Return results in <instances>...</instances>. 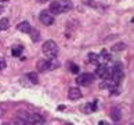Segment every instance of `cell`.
<instances>
[{
    "instance_id": "1",
    "label": "cell",
    "mask_w": 134,
    "mask_h": 125,
    "mask_svg": "<svg viewBox=\"0 0 134 125\" xmlns=\"http://www.w3.org/2000/svg\"><path fill=\"white\" fill-rule=\"evenodd\" d=\"M73 4L71 0H55L50 4V12L53 14H61V12H65L72 10Z\"/></svg>"
},
{
    "instance_id": "2",
    "label": "cell",
    "mask_w": 134,
    "mask_h": 125,
    "mask_svg": "<svg viewBox=\"0 0 134 125\" xmlns=\"http://www.w3.org/2000/svg\"><path fill=\"white\" fill-rule=\"evenodd\" d=\"M43 54L48 58H55L57 54H58L57 43L53 41V40H47V41L43 44Z\"/></svg>"
},
{
    "instance_id": "3",
    "label": "cell",
    "mask_w": 134,
    "mask_h": 125,
    "mask_svg": "<svg viewBox=\"0 0 134 125\" xmlns=\"http://www.w3.org/2000/svg\"><path fill=\"white\" fill-rule=\"evenodd\" d=\"M94 81V76L91 73H82L79 77H76V83L79 85H90V84Z\"/></svg>"
},
{
    "instance_id": "4",
    "label": "cell",
    "mask_w": 134,
    "mask_h": 125,
    "mask_svg": "<svg viewBox=\"0 0 134 125\" xmlns=\"http://www.w3.org/2000/svg\"><path fill=\"white\" fill-rule=\"evenodd\" d=\"M39 19H40V22L43 25H46V26H51L54 23V17L51 15L50 11H42L40 15H39Z\"/></svg>"
},
{
    "instance_id": "5",
    "label": "cell",
    "mask_w": 134,
    "mask_h": 125,
    "mask_svg": "<svg viewBox=\"0 0 134 125\" xmlns=\"http://www.w3.org/2000/svg\"><path fill=\"white\" fill-rule=\"evenodd\" d=\"M96 74L98 77H101L104 80H108L109 76H111V73H109V69L105 66V65H100V66L97 67V70H96Z\"/></svg>"
},
{
    "instance_id": "6",
    "label": "cell",
    "mask_w": 134,
    "mask_h": 125,
    "mask_svg": "<svg viewBox=\"0 0 134 125\" xmlns=\"http://www.w3.org/2000/svg\"><path fill=\"white\" fill-rule=\"evenodd\" d=\"M68 98L71 99V101H77V99L82 98V91L76 87L73 88H69V92H68Z\"/></svg>"
},
{
    "instance_id": "7",
    "label": "cell",
    "mask_w": 134,
    "mask_h": 125,
    "mask_svg": "<svg viewBox=\"0 0 134 125\" xmlns=\"http://www.w3.org/2000/svg\"><path fill=\"white\" fill-rule=\"evenodd\" d=\"M109 116H111L112 121L119 122V121H120V118H122V113H120V110H119L118 107H113L111 110V113H109Z\"/></svg>"
},
{
    "instance_id": "8",
    "label": "cell",
    "mask_w": 134,
    "mask_h": 125,
    "mask_svg": "<svg viewBox=\"0 0 134 125\" xmlns=\"http://www.w3.org/2000/svg\"><path fill=\"white\" fill-rule=\"evenodd\" d=\"M17 29H18L21 33H29L32 28H31V25H29L28 21H24V22H21V23L17 25Z\"/></svg>"
},
{
    "instance_id": "9",
    "label": "cell",
    "mask_w": 134,
    "mask_h": 125,
    "mask_svg": "<svg viewBox=\"0 0 134 125\" xmlns=\"http://www.w3.org/2000/svg\"><path fill=\"white\" fill-rule=\"evenodd\" d=\"M26 121H28L29 124H33V122H43L44 120H43L42 116H39V114H32V116L28 117Z\"/></svg>"
},
{
    "instance_id": "10",
    "label": "cell",
    "mask_w": 134,
    "mask_h": 125,
    "mask_svg": "<svg viewBox=\"0 0 134 125\" xmlns=\"http://www.w3.org/2000/svg\"><path fill=\"white\" fill-rule=\"evenodd\" d=\"M59 66V62L57 61L55 58H51L50 61H47V70H54Z\"/></svg>"
},
{
    "instance_id": "11",
    "label": "cell",
    "mask_w": 134,
    "mask_h": 125,
    "mask_svg": "<svg viewBox=\"0 0 134 125\" xmlns=\"http://www.w3.org/2000/svg\"><path fill=\"white\" fill-rule=\"evenodd\" d=\"M97 109V102H94L93 104H84V106H82V110H83V113H93L94 110Z\"/></svg>"
},
{
    "instance_id": "12",
    "label": "cell",
    "mask_w": 134,
    "mask_h": 125,
    "mask_svg": "<svg viewBox=\"0 0 134 125\" xmlns=\"http://www.w3.org/2000/svg\"><path fill=\"white\" fill-rule=\"evenodd\" d=\"M28 80H29V83H31V84H37L39 83V78H37V74L36 73H28L26 74V76H25Z\"/></svg>"
},
{
    "instance_id": "13",
    "label": "cell",
    "mask_w": 134,
    "mask_h": 125,
    "mask_svg": "<svg viewBox=\"0 0 134 125\" xmlns=\"http://www.w3.org/2000/svg\"><path fill=\"white\" fill-rule=\"evenodd\" d=\"M112 51L113 52H119V51H123V49H126V44L125 43H116L112 46Z\"/></svg>"
},
{
    "instance_id": "14",
    "label": "cell",
    "mask_w": 134,
    "mask_h": 125,
    "mask_svg": "<svg viewBox=\"0 0 134 125\" xmlns=\"http://www.w3.org/2000/svg\"><path fill=\"white\" fill-rule=\"evenodd\" d=\"M31 37H32V41H39V39H40V33H39L37 29H31Z\"/></svg>"
},
{
    "instance_id": "15",
    "label": "cell",
    "mask_w": 134,
    "mask_h": 125,
    "mask_svg": "<svg viewBox=\"0 0 134 125\" xmlns=\"http://www.w3.org/2000/svg\"><path fill=\"white\" fill-rule=\"evenodd\" d=\"M100 59H101L102 62H108L109 59H111V57H109L108 52H107V49H102V51H101V55H98V61H100Z\"/></svg>"
},
{
    "instance_id": "16",
    "label": "cell",
    "mask_w": 134,
    "mask_h": 125,
    "mask_svg": "<svg viewBox=\"0 0 134 125\" xmlns=\"http://www.w3.org/2000/svg\"><path fill=\"white\" fill-rule=\"evenodd\" d=\"M22 51H24V47H22V46H14L13 49H11V52H13L14 57H19Z\"/></svg>"
},
{
    "instance_id": "17",
    "label": "cell",
    "mask_w": 134,
    "mask_h": 125,
    "mask_svg": "<svg viewBox=\"0 0 134 125\" xmlns=\"http://www.w3.org/2000/svg\"><path fill=\"white\" fill-rule=\"evenodd\" d=\"M8 26H10V22L7 18L0 19V30H6V29H8Z\"/></svg>"
},
{
    "instance_id": "18",
    "label": "cell",
    "mask_w": 134,
    "mask_h": 125,
    "mask_svg": "<svg viewBox=\"0 0 134 125\" xmlns=\"http://www.w3.org/2000/svg\"><path fill=\"white\" fill-rule=\"evenodd\" d=\"M37 70L39 72L47 70V61H39L37 62Z\"/></svg>"
},
{
    "instance_id": "19",
    "label": "cell",
    "mask_w": 134,
    "mask_h": 125,
    "mask_svg": "<svg viewBox=\"0 0 134 125\" xmlns=\"http://www.w3.org/2000/svg\"><path fill=\"white\" fill-rule=\"evenodd\" d=\"M88 61L90 62H96V61H98V55H96V54H88Z\"/></svg>"
},
{
    "instance_id": "20",
    "label": "cell",
    "mask_w": 134,
    "mask_h": 125,
    "mask_svg": "<svg viewBox=\"0 0 134 125\" xmlns=\"http://www.w3.org/2000/svg\"><path fill=\"white\" fill-rule=\"evenodd\" d=\"M71 72H72L73 74L79 73V66H77V65H75V63H71Z\"/></svg>"
},
{
    "instance_id": "21",
    "label": "cell",
    "mask_w": 134,
    "mask_h": 125,
    "mask_svg": "<svg viewBox=\"0 0 134 125\" xmlns=\"http://www.w3.org/2000/svg\"><path fill=\"white\" fill-rule=\"evenodd\" d=\"M6 66H7V65H6V59L0 57V70H4V69H6Z\"/></svg>"
},
{
    "instance_id": "22",
    "label": "cell",
    "mask_w": 134,
    "mask_h": 125,
    "mask_svg": "<svg viewBox=\"0 0 134 125\" xmlns=\"http://www.w3.org/2000/svg\"><path fill=\"white\" fill-rule=\"evenodd\" d=\"M15 125H26V124H25V120L17 118V120H15Z\"/></svg>"
},
{
    "instance_id": "23",
    "label": "cell",
    "mask_w": 134,
    "mask_h": 125,
    "mask_svg": "<svg viewBox=\"0 0 134 125\" xmlns=\"http://www.w3.org/2000/svg\"><path fill=\"white\" fill-rule=\"evenodd\" d=\"M26 125H46V124H44V121H43V122H33V124H26Z\"/></svg>"
},
{
    "instance_id": "24",
    "label": "cell",
    "mask_w": 134,
    "mask_h": 125,
    "mask_svg": "<svg viewBox=\"0 0 134 125\" xmlns=\"http://www.w3.org/2000/svg\"><path fill=\"white\" fill-rule=\"evenodd\" d=\"M64 109H65L64 106H59V107H58V110H59V111H64Z\"/></svg>"
},
{
    "instance_id": "25",
    "label": "cell",
    "mask_w": 134,
    "mask_h": 125,
    "mask_svg": "<svg viewBox=\"0 0 134 125\" xmlns=\"http://www.w3.org/2000/svg\"><path fill=\"white\" fill-rule=\"evenodd\" d=\"M37 2H39V3H46L47 0H37Z\"/></svg>"
},
{
    "instance_id": "26",
    "label": "cell",
    "mask_w": 134,
    "mask_h": 125,
    "mask_svg": "<svg viewBox=\"0 0 134 125\" xmlns=\"http://www.w3.org/2000/svg\"><path fill=\"white\" fill-rule=\"evenodd\" d=\"M3 10H4L3 7H0V14H2V12H3Z\"/></svg>"
},
{
    "instance_id": "27",
    "label": "cell",
    "mask_w": 134,
    "mask_h": 125,
    "mask_svg": "<svg viewBox=\"0 0 134 125\" xmlns=\"http://www.w3.org/2000/svg\"><path fill=\"white\" fill-rule=\"evenodd\" d=\"M0 2H4V3H6V2H8V0H0Z\"/></svg>"
},
{
    "instance_id": "28",
    "label": "cell",
    "mask_w": 134,
    "mask_h": 125,
    "mask_svg": "<svg viewBox=\"0 0 134 125\" xmlns=\"http://www.w3.org/2000/svg\"><path fill=\"white\" fill-rule=\"evenodd\" d=\"M66 125H71V124H66Z\"/></svg>"
}]
</instances>
